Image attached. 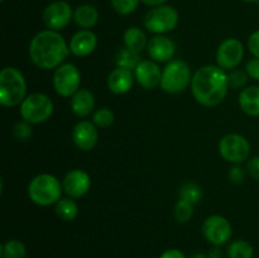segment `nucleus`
I'll list each match as a JSON object with an SVG mask.
<instances>
[{"instance_id": "1", "label": "nucleus", "mask_w": 259, "mask_h": 258, "mask_svg": "<svg viewBox=\"0 0 259 258\" xmlns=\"http://www.w3.org/2000/svg\"><path fill=\"white\" fill-rule=\"evenodd\" d=\"M228 90V73L219 66H202L192 76V96L202 106L212 108L222 104L227 98Z\"/></svg>"}, {"instance_id": "2", "label": "nucleus", "mask_w": 259, "mask_h": 258, "mask_svg": "<svg viewBox=\"0 0 259 258\" xmlns=\"http://www.w3.org/2000/svg\"><path fill=\"white\" fill-rule=\"evenodd\" d=\"M70 53L68 43L56 30H40L29 43L30 61L40 70H56Z\"/></svg>"}, {"instance_id": "3", "label": "nucleus", "mask_w": 259, "mask_h": 258, "mask_svg": "<svg viewBox=\"0 0 259 258\" xmlns=\"http://www.w3.org/2000/svg\"><path fill=\"white\" fill-rule=\"evenodd\" d=\"M27 98V81L24 75L13 66H7L0 72V104L5 108L20 105Z\"/></svg>"}, {"instance_id": "4", "label": "nucleus", "mask_w": 259, "mask_h": 258, "mask_svg": "<svg viewBox=\"0 0 259 258\" xmlns=\"http://www.w3.org/2000/svg\"><path fill=\"white\" fill-rule=\"evenodd\" d=\"M62 191V182L51 174L37 175L28 185V196L38 206L56 205L61 199Z\"/></svg>"}, {"instance_id": "5", "label": "nucleus", "mask_w": 259, "mask_h": 258, "mask_svg": "<svg viewBox=\"0 0 259 258\" xmlns=\"http://www.w3.org/2000/svg\"><path fill=\"white\" fill-rule=\"evenodd\" d=\"M192 72L185 61L172 60L162 71L161 89L167 94H180L191 86Z\"/></svg>"}, {"instance_id": "6", "label": "nucleus", "mask_w": 259, "mask_h": 258, "mask_svg": "<svg viewBox=\"0 0 259 258\" xmlns=\"http://www.w3.org/2000/svg\"><path fill=\"white\" fill-rule=\"evenodd\" d=\"M19 106L22 119L30 124H40L47 121L52 116L55 109L52 99L42 93L29 94Z\"/></svg>"}, {"instance_id": "7", "label": "nucleus", "mask_w": 259, "mask_h": 258, "mask_svg": "<svg viewBox=\"0 0 259 258\" xmlns=\"http://www.w3.org/2000/svg\"><path fill=\"white\" fill-rule=\"evenodd\" d=\"M179 24V13L171 5H159L149 10L143 19V25L148 32L164 34L172 32Z\"/></svg>"}, {"instance_id": "8", "label": "nucleus", "mask_w": 259, "mask_h": 258, "mask_svg": "<svg viewBox=\"0 0 259 258\" xmlns=\"http://www.w3.org/2000/svg\"><path fill=\"white\" fill-rule=\"evenodd\" d=\"M218 149L220 156L233 164L243 163L250 156V143L244 136L238 133H229L223 137Z\"/></svg>"}, {"instance_id": "9", "label": "nucleus", "mask_w": 259, "mask_h": 258, "mask_svg": "<svg viewBox=\"0 0 259 258\" xmlns=\"http://www.w3.org/2000/svg\"><path fill=\"white\" fill-rule=\"evenodd\" d=\"M53 89L62 98H71L81 85V73L77 66L71 62L58 66L53 73Z\"/></svg>"}, {"instance_id": "10", "label": "nucleus", "mask_w": 259, "mask_h": 258, "mask_svg": "<svg viewBox=\"0 0 259 258\" xmlns=\"http://www.w3.org/2000/svg\"><path fill=\"white\" fill-rule=\"evenodd\" d=\"M201 232L210 244L222 247L232 239L233 227L227 218L222 215H210L202 223Z\"/></svg>"}, {"instance_id": "11", "label": "nucleus", "mask_w": 259, "mask_h": 258, "mask_svg": "<svg viewBox=\"0 0 259 258\" xmlns=\"http://www.w3.org/2000/svg\"><path fill=\"white\" fill-rule=\"evenodd\" d=\"M43 23L51 30H62L73 19V10L67 2L56 0L46 7L42 15Z\"/></svg>"}, {"instance_id": "12", "label": "nucleus", "mask_w": 259, "mask_h": 258, "mask_svg": "<svg viewBox=\"0 0 259 258\" xmlns=\"http://www.w3.org/2000/svg\"><path fill=\"white\" fill-rule=\"evenodd\" d=\"M244 58V46L237 38H227L219 45L217 51V62L223 70H234Z\"/></svg>"}, {"instance_id": "13", "label": "nucleus", "mask_w": 259, "mask_h": 258, "mask_svg": "<svg viewBox=\"0 0 259 258\" xmlns=\"http://www.w3.org/2000/svg\"><path fill=\"white\" fill-rule=\"evenodd\" d=\"M62 187L68 197L78 199L85 196L91 187L90 175L80 168L71 169L63 177Z\"/></svg>"}, {"instance_id": "14", "label": "nucleus", "mask_w": 259, "mask_h": 258, "mask_svg": "<svg viewBox=\"0 0 259 258\" xmlns=\"http://www.w3.org/2000/svg\"><path fill=\"white\" fill-rule=\"evenodd\" d=\"M72 141L81 151H91L99 141L98 126L90 120H80L72 129Z\"/></svg>"}, {"instance_id": "15", "label": "nucleus", "mask_w": 259, "mask_h": 258, "mask_svg": "<svg viewBox=\"0 0 259 258\" xmlns=\"http://www.w3.org/2000/svg\"><path fill=\"white\" fill-rule=\"evenodd\" d=\"M147 53L152 61L159 63H168L174 60L176 47L174 40L163 34H156L148 40L147 45Z\"/></svg>"}, {"instance_id": "16", "label": "nucleus", "mask_w": 259, "mask_h": 258, "mask_svg": "<svg viewBox=\"0 0 259 258\" xmlns=\"http://www.w3.org/2000/svg\"><path fill=\"white\" fill-rule=\"evenodd\" d=\"M134 77L143 89L153 90L157 86H161L162 70L154 61L142 60L134 70Z\"/></svg>"}, {"instance_id": "17", "label": "nucleus", "mask_w": 259, "mask_h": 258, "mask_svg": "<svg viewBox=\"0 0 259 258\" xmlns=\"http://www.w3.org/2000/svg\"><path fill=\"white\" fill-rule=\"evenodd\" d=\"M68 47L75 57H88L98 47V37L91 29H81L72 35Z\"/></svg>"}, {"instance_id": "18", "label": "nucleus", "mask_w": 259, "mask_h": 258, "mask_svg": "<svg viewBox=\"0 0 259 258\" xmlns=\"http://www.w3.org/2000/svg\"><path fill=\"white\" fill-rule=\"evenodd\" d=\"M134 80L136 77H134L133 71L128 70V68L116 67L109 73L106 83H108V89L113 94L124 95L132 90Z\"/></svg>"}, {"instance_id": "19", "label": "nucleus", "mask_w": 259, "mask_h": 258, "mask_svg": "<svg viewBox=\"0 0 259 258\" xmlns=\"http://www.w3.org/2000/svg\"><path fill=\"white\" fill-rule=\"evenodd\" d=\"M71 110L78 118H88L94 114L95 109V96L89 89L80 88L71 96Z\"/></svg>"}, {"instance_id": "20", "label": "nucleus", "mask_w": 259, "mask_h": 258, "mask_svg": "<svg viewBox=\"0 0 259 258\" xmlns=\"http://www.w3.org/2000/svg\"><path fill=\"white\" fill-rule=\"evenodd\" d=\"M240 109L249 116H259V86L244 88L238 98Z\"/></svg>"}, {"instance_id": "21", "label": "nucleus", "mask_w": 259, "mask_h": 258, "mask_svg": "<svg viewBox=\"0 0 259 258\" xmlns=\"http://www.w3.org/2000/svg\"><path fill=\"white\" fill-rule=\"evenodd\" d=\"M73 20L82 29H91L99 22V12L90 4H82L73 10Z\"/></svg>"}, {"instance_id": "22", "label": "nucleus", "mask_w": 259, "mask_h": 258, "mask_svg": "<svg viewBox=\"0 0 259 258\" xmlns=\"http://www.w3.org/2000/svg\"><path fill=\"white\" fill-rule=\"evenodd\" d=\"M123 42L124 47L136 53H141L144 48H147V45H148L146 33L139 27H129L124 32Z\"/></svg>"}, {"instance_id": "23", "label": "nucleus", "mask_w": 259, "mask_h": 258, "mask_svg": "<svg viewBox=\"0 0 259 258\" xmlns=\"http://www.w3.org/2000/svg\"><path fill=\"white\" fill-rule=\"evenodd\" d=\"M55 211L63 222H72L78 215V205L72 197H61L56 204Z\"/></svg>"}, {"instance_id": "24", "label": "nucleus", "mask_w": 259, "mask_h": 258, "mask_svg": "<svg viewBox=\"0 0 259 258\" xmlns=\"http://www.w3.org/2000/svg\"><path fill=\"white\" fill-rule=\"evenodd\" d=\"M115 65L116 67L128 68V70L134 71L137 66L141 63V57L139 53L133 52V51L128 50L126 47H120L115 53Z\"/></svg>"}, {"instance_id": "25", "label": "nucleus", "mask_w": 259, "mask_h": 258, "mask_svg": "<svg viewBox=\"0 0 259 258\" xmlns=\"http://www.w3.org/2000/svg\"><path fill=\"white\" fill-rule=\"evenodd\" d=\"M228 257L229 258H253L254 248L248 240H234L228 247Z\"/></svg>"}, {"instance_id": "26", "label": "nucleus", "mask_w": 259, "mask_h": 258, "mask_svg": "<svg viewBox=\"0 0 259 258\" xmlns=\"http://www.w3.org/2000/svg\"><path fill=\"white\" fill-rule=\"evenodd\" d=\"M0 255H2V258H25L27 248L22 240L10 239L2 244Z\"/></svg>"}, {"instance_id": "27", "label": "nucleus", "mask_w": 259, "mask_h": 258, "mask_svg": "<svg viewBox=\"0 0 259 258\" xmlns=\"http://www.w3.org/2000/svg\"><path fill=\"white\" fill-rule=\"evenodd\" d=\"M180 199L186 200V201L191 202V204H197L200 200L202 199V189L200 187V185L195 184V182H186L181 186L180 189Z\"/></svg>"}, {"instance_id": "28", "label": "nucleus", "mask_w": 259, "mask_h": 258, "mask_svg": "<svg viewBox=\"0 0 259 258\" xmlns=\"http://www.w3.org/2000/svg\"><path fill=\"white\" fill-rule=\"evenodd\" d=\"M194 215V204L186 201V200L179 199L174 209V217L180 224H186L191 220Z\"/></svg>"}, {"instance_id": "29", "label": "nucleus", "mask_w": 259, "mask_h": 258, "mask_svg": "<svg viewBox=\"0 0 259 258\" xmlns=\"http://www.w3.org/2000/svg\"><path fill=\"white\" fill-rule=\"evenodd\" d=\"M114 119V113L109 108H100L93 114V123L100 129H106L113 125Z\"/></svg>"}, {"instance_id": "30", "label": "nucleus", "mask_w": 259, "mask_h": 258, "mask_svg": "<svg viewBox=\"0 0 259 258\" xmlns=\"http://www.w3.org/2000/svg\"><path fill=\"white\" fill-rule=\"evenodd\" d=\"M248 73L245 70H240V68H234L232 72L228 75V81H229V89H234V90H239V89H244L248 82Z\"/></svg>"}, {"instance_id": "31", "label": "nucleus", "mask_w": 259, "mask_h": 258, "mask_svg": "<svg viewBox=\"0 0 259 258\" xmlns=\"http://www.w3.org/2000/svg\"><path fill=\"white\" fill-rule=\"evenodd\" d=\"M141 0H111V7L118 14L128 15L138 8Z\"/></svg>"}, {"instance_id": "32", "label": "nucleus", "mask_w": 259, "mask_h": 258, "mask_svg": "<svg viewBox=\"0 0 259 258\" xmlns=\"http://www.w3.org/2000/svg\"><path fill=\"white\" fill-rule=\"evenodd\" d=\"M13 136L18 139V141H27L30 136H32V125L28 121L22 120L18 121L14 126H13Z\"/></svg>"}, {"instance_id": "33", "label": "nucleus", "mask_w": 259, "mask_h": 258, "mask_svg": "<svg viewBox=\"0 0 259 258\" xmlns=\"http://www.w3.org/2000/svg\"><path fill=\"white\" fill-rule=\"evenodd\" d=\"M245 172H247V169L244 171V168H242L239 164H234V166L230 167L228 176H229V180L233 182V184L240 185L244 182Z\"/></svg>"}, {"instance_id": "34", "label": "nucleus", "mask_w": 259, "mask_h": 258, "mask_svg": "<svg viewBox=\"0 0 259 258\" xmlns=\"http://www.w3.org/2000/svg\"><path fill=\"white\" fill-rule=\"evenodd\" d=\"M245 72L250 78L259 81V58H250L245 63Z\"/></svg>"}, {"instance_id": "35", "label": "nucleus", "mask_w": 259, "mask_h": 258, "mask_svg": "<svg viewBox=\"0 0 259 258\" xmlns=\"http://www.w3.org/2000/svg\"><path fill=\"white\" fill-rule=\"evenodd\" d=\"M247 46L249 52L253 55V57L259 58V29L255 30V32H253L252 34L249 35Z\"/></svg>"}, {"instance_id": "36", "label": "nucleus", "mask_w": 259, "mask_h": 258, "mask_svg": "<svg viewBox=\"0 0 259 258\" xmlns=\"http://www.w3.org/2000/svg\"><path fill=\"white\" fill-rule=\"evenodd\" d=\"M245 169H247V174L249 175L252 179L259 181V156L252 157L250 159H248Z\"/></svg>"}, {"instance_id": "37", "label": "nucleus", "mask_w": 259, "mask_h": 258, "mask_svg": "<svg viewBox=\"0 0 259 258\" xmlns=\"http://www.w3.org/2000/svg\"><path fill=\"white\" fill-rule=\"evenodd\" d=\"M158 258H186V255L182 250L177 249V248H171V249L164 250Z\"/></svg>"}, {"instance_id": "38", "label": "nucleus", "mask_w": 259, "mask_h": 258, "mask_svg": "<svg viewBox=\"0 0 259 258\" xmlns=\"http://www.w3.org/2000/svg\"><path fill=\"white\" fill-rule=\"evenodd\" d=\"M146 5L148 7H159V5H164V3H167L168 0H142Z\"/></svg>"}, {"instance_id": "39", "label": "nucleus", "mask_w": 259, "mask_h": 258, "mask_svg": "<svg viewBox=\"0 0 259 258\" xmlns=\"http://www.w3.org/2000/svg\"><path fill=\"white\" fill-rule=\"evenodd\" d=\"M209 258H222V252H220L219 247H215L212 249H210Z\"/></svg>"}, {"instance_id": "40", "label": "nucleus", "mask_w": 259, "mask_h": 258, "mask_svg": "<svg viewBox=\"0 0 259 258\" xmlns=\"http://www.w3.org/2000/svg\"><path fill=\"white\" fill-rule=\"evenodd\" d=\"M191 258H209V255L204 254V253H201V252H197V253H195V254H192Z\"/></svg>"}, {"instance_id": "41", "label": "nucleus", "mask_w": 259, "mask_h": 258, "mask_svg": "<svg viewBox=\"0 0 259 258\" xmlns=\"http://www.w3.org/2000/svg\"><path fill=\"white\" fill-rule=\"evenodd\" d=\"M243 2H245V3H257V2H259V0H243Z\"/></svg>"}, {"instance_id": "42", "label": "nucleus", "mask_w": 259, "mask_h": 258, "mask_svg": "<svg viewBox=\"0 0 259 258\" xmlns=\"http://www.w3.org/2000/svg\"><path fill=\"white\" fill-rule=\"evenodd\" d=\"M0 2H2V3H4V2H5V0H0Z\"/></svg>"}]
</instances>
